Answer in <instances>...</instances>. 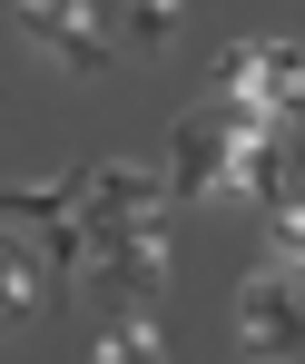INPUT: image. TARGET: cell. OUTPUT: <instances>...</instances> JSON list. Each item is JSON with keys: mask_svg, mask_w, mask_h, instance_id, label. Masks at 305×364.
I'll return each instance as SVG.
<instances>
[{"mask_svg": "<svg viewBox=\"0 0 305 364\" xmlns=\"http://www.w3.org/2000/svg\"><path fill=\"white\" fill-rule=\"evenodd\" d=\"M237 345L256 364H305V276L296 266L266 256V266L237 286Z\"/></svg>", "mask_w": 305, "mask_h": 364, "instance_id": "1", "label": "cell"}, {"mask_svg": "<svg viewBox=\"0 0 305 364\" xmlns=\"http://www.w3.org/2000/svg\"><path fill=\"white\" fill-rule=\"evenodd\" d=\"M79 207H89V227H99V237H128V227H168L178 187H168V168L99 158V168H79Z\"/></svg>", "mask_w": 305, "mask_h": 364, "instance_id": "2", "label": "cell"}, {"mask_svg": "<svg viewBox=\"0 0 305 364\" xmlns=\"http://www.w3.org/2000/svg\"><path fill=\"white\" fill-rule=\"evenodd\" d=\"M0 217H10V227H30L40 256H50L60 276L99 266V227H89V207H79V178H60V187H10V197H0Z\"/></svg>", "mask_w": 305, "mask_h": 364, "instance_id": "3", "label": "cell"}, {"mask_svg": "<svg viewBox=\"0 0 305 364\" xmlns=\"http://www.w3.org/2000/svg\"><path fill=\"white\" fill-rule=\"evenodd\" d=\"M237 128H246V109H227V99H207V109H187V119L168 128V187H178V207H197V197L227 187Z\"/></svg>", "mask_w": 305, "mask_h": 364, "instance_id": "4", "label": "cell"}, {"mask_svg": "<svg viewBox=\"0 0 305 364\" xmlns=\"http://www.w3.org/2000/svg\"><path fill=\"white\" fill-rule=\"evenodd\" d=\"M168 276H178V256H168V227H128V237H99V286H109L128 315H158Z\"/></svg>", "mask_w": 305, "mask_h": 364, "instance_id": "5", "label": "cell"}, {"mask_svg": "<svg viewBox=\"0 0 305 364\" xmlns=\"http://www.w3.org/2000/svg\"><path fill=\"white\" fill-rule=\"evenodd\" d=\"M10 10H20V30L60 69H109V40H99V10L89 0H10Z\"/></svg>", "mask_w": 305, "mask_h": 364, "instance_id": "6", "label": "cell"}, {"mask_svg": "<svg viewBox=\"0 0 305 364\" xmlns=\"http://www.w3.org/2000/svg\"><path fill=\"white\" fill-rule=\"evenodd\" d=\"M50 256H40V237H20V227H0V335L10 325H30L40 305H50Z\"/></svg>", "mask_w": 305, "mask_h": 364, "instance_id": "7", "label": "cell"}, {"mask_svg": "<svg viewBox=\"0 0 305 364\" xmlns=\"http://www.w3.org/2000/svg\"><path fill=\"white\" fill-rule=\"evenodd\" d=\"M89 364H168V335H158V315H119L109 335H99V355Z\"/></svg>", "mask_w": 305, "mask_h": 364, "instance_id": "8", "label": "cell"}, {"mask_svg": "<svg viewBox=\"0 0 305 364\" xmlns=\"http://www.w3.org/2000/svg\"><path fill=\"white\" fill-rule=\"evenodd\" d=\"M187 20V0H128V50H168Z\"/></svg>", "mask_w": 305, "mask_h": 364, "instance_id": "9", "label": "cell"}, {"mask_svg": "<svg viewBox=\"0 0 305 364\" xmlns=\"http://www.w3.org/2000/svg\"><path fill=\"white\" fill-rule=\"evenodd\" d=\"M266 256L305 276V197H286V207H266Z\"/></svg>", "mask_w": 305, "mask_h": 364, "instance_id": "10", "label": "cell"}, {"mask_svg": "<svg viewBox=\"0 0 305 364\" xmlns=\"http://www.w3.org/2000/svg\"><path fill=\"white\" fill-rule=\"evenodd\" d=\"M296 197H305V158H296Z\"/></svg>", "mask_w": 305, "mask_h": 364, "instance_id": "11", "label": "cell"}]
</instances>
